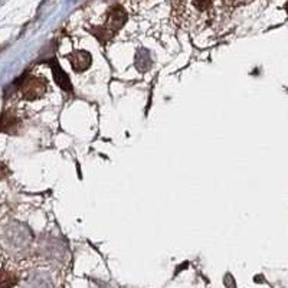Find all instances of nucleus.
<instances>
[{
    "instance_id": "1",
    "label": "nucleus",
    "mask_w": 288,
    "mask_h": 288,
    "mask_svg": "<svg viewBox=\"0 0 288 288\" xmlns=\"http://www.w3.org/2000/svg\"><path fill=\"white\" fill-rule=\"evenodd\" d=\"M21 87L23 97L26 100H36L41 98L46 92L48 88V81L42 77H32V75H26L23 77L22 82L18 84Z\"/></svg>"
},
{
    "instance_id": "2",
    "label": "nucleus",
    "mask_w": 288,
    "mask_h": 288,
    "mask_svg": "<svg viewBox=\"0 0 288 288\" xmlns=\"http://www.w3.org/2000/svg\"><path fill=\"white\" fill-rule=\"evenodd\" d=\"M67 58L71 62V67L75 72H82L91 67L92 56L87 51H75L71 55H67Z\"/></svg>"
},
{
    "instance_id": "3",
    "label": "nucleus",
    "mask_w": 288,
    "mask_h": 288,
    "mask_svg": "<svg viewBox=\"0 0 288 288\" xmlns=\"http://www.w3.org/2000/svg\"><path fill=\"white\" fill-rule=\"evenodd\" d=\"M127 21V15L122 8L117 6V8H112L108 13V19H107V25L105 28L110 31L111 34L114 35L120 28H122V25Z\"/></svg>"
},
{
    "instance_id": "4",
    "label": "nucleus",
    "mask_w": 288,
    "mask_h": 288,
    "mask_svg": "<svg viewBox=\"0 0 288 288\" xmlns=\"http://www.w3.org/2000/svg\"><path fill=\"white\" fill-rule=\"evenodd\" d=\"M49 65H51V69H52V74H54L56 84L64 89V91L72 92V84H71V79L68 77L67 72L61 68V65L56 62L55 59H51V61H49Z\"/></svg>"
},
{
    "instance_id": "5",
    "label": "nucleus",
    "mask_w": 288,
    "mask_h": 288,
    "mask_svg": "<svg viewBox=\"0 0 288 288\" xmlns=\"http://www.w3.org/2000/svg\"><path fill=\"white\" fill-rule=\"evenodd\" d=\"M135 67L140 72H146L152 67V56L147 49H140L135 55Z\"/></svg>"
},
{
    "instance_id": "6",
    "label": "nucleus",
    "mask_w": 288,
    "mask_h": 288,
    "mask_svg": "<svg viewBox=\"0 0 288 288\" xmlns=\"http://www.w3.org/2000/svg\"><path fill=\"white\" fill-rule=\"evenodd\" d=\"M195 5L198 6V9H200V11H205V9H208V8H209L211 0H195Z\"/></svg>"
},
{
    "instance_id": "7",
    "label": "nucleus",
    "mask_w": 288,
    "mask_h": 288,
    "mask_svg": "<svg viewBox=\"0 0 288 288\" xmlns=\"http://www.w3.org/2000/svg\"><path fill=\"white\" fill-rule=\"evenodd\" d=\"M225 282H226V287L228 288H236L235 287V281H233V277L232 275H229V274L225 277Z\"/></svg>"
},
{
    "instance_id": "8",
    "label": "nucleus",
    "mask_w": 288,
    "mask_h": 288,
    "mask_svg": "<svg viewBox=\"0 0 288 288\" xmlns=\"http://www.w3.org/2000/svg\"><path fill=\"white\" fill-rule=\"evenodd\" d=\"M285 9H287V12H288V2H287V5H285Z\"/></svg>"
}]
</instances>
